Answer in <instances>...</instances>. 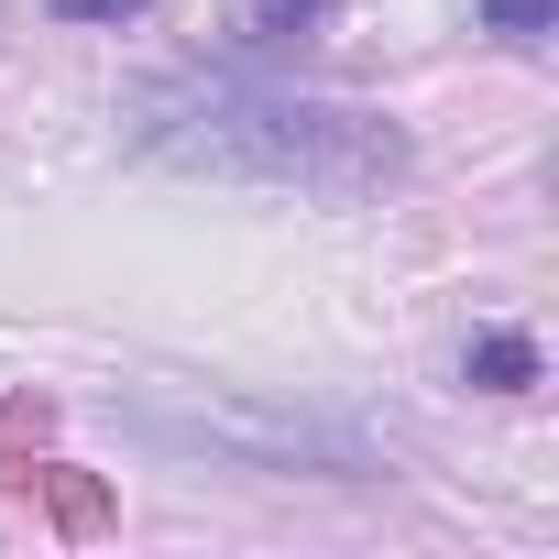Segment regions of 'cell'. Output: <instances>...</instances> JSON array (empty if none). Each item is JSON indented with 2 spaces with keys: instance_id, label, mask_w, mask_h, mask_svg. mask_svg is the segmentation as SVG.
Instances as JSON below:
<instances>
[{
  "instance_id": "1",
  "label": "cell",
  "mask_w": 559,
  "mask_h": 559,
  "mask_svg": "<svg viewBox=\"0 0 559 559\" xmlns=\"http://www.w3.org/2000/svg\"><path fill=\"white\" fill-rule=\"evenodd\" d=\"M121 132L187 176H241V187H297V198H373L406 176V132L341 99L252 88V78H143L121 99Z\"/></svg>"
},
{
  "instance_id": "2",
  "label": "cell",
  "mask_w": 559,
  "mask_h": 559,
  "mask_svg": "<svg viewBox=\"0 0 559 559\" xmlns=\"http://www.w3.org/2000/svg\"><path fill=\"white\" fill-rule=\"evenodd\" d=\"M472 384H483V395H526V384H537V341H515V330L472 341Z\"/></svg>"
},
{
  "instance_id": "3",
  "label": "cell",
  "mask_w": 559,
  "mask_h": 559,
  "mask_svg": "<svg viewBox=\"0 0 559 559\" xmlns=\"http://www.w3.org/2000/svg\"><path fill=\"white\" fill-rule=\"evenodd\" d=\"M319 23H330V0H252V12H241L252 45H308Z\"/></svg>"
},
{
  "instance_id": "4",
  "label": "cell",
  "mask_w": 559,
  "mask_h": 559,
  "mask_svg": "<svg viewBox=\"0 0 559 559\" xmlns=\"http://www.w3.org/2000/svg\"><path fill=\"white\" fill-rule=\"evenodd\" d=\"M483 12H493V34H515V45H537V34H548V12H559V0H483Z\"/></svg>"
},
{
  "instance_id": "5",
  "label": "cell",
  "mask_w": 559,
  "mask_h": 559,
  "mask_svg": "<svg viewBox=\"0 0 559 559\" xmlns=\"http://www.w3.org/2000/svg\"><path fill=\"white\" fill-rule=\"evenodd\" d=\"M45 12H56V23H132L143 0H45Z\"/></svg>"
}]
</instances>
